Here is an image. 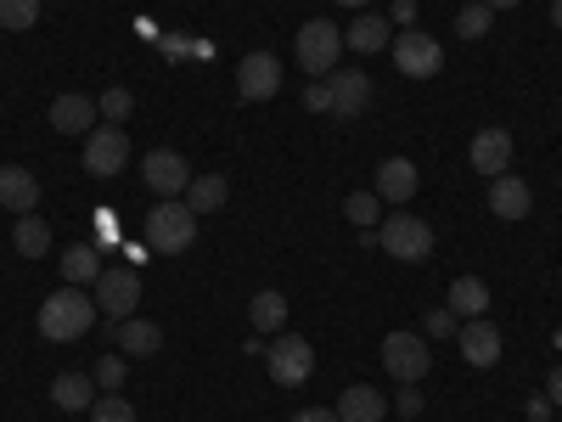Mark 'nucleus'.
<instances>
[{
	"mask_svg": "<svg viewBox=\"0 0 562 422\" xmlns=\"http://www.w3.org/2000/svg\"><path fill=\"white\" fill-rule=\"evenodd\" d=\"M456 349H461V360L467 366H495L501 360V326L495 321H484V315H473L467 326H456Z\"/></svg>",
	"mask_w": 562,
	"mask_h": 422,
	"instance_id": "nucleus-13",
	"label": "nucleus"
},
{
	"mask_svg": "<svg viewBox=\"0 0 562 422\" xmlns=\"http://www.w3.org/2000/svg\"><path fill=\"white\" fill-rule=\"evenodd\" d=\"M198 243V214L186 198H158L147 214V248L153 254H186Z\"/></svg>",
	"mask_w": 562,
	"mask_h": 422,
	"instance_id": "nucleus-2",
	"label": "nucleus"
},
{
	"mask_svg": "<svg viewBox=\"0 0 562 422\" xmlns=\"http://www.w3.org/2000/svg\"><path fill=\"white\" fill-rule=\"evenodd\" d=\"M389 45H394V68L405 79H434L445 68V45L434 34H422V29H400Z\"/></svg>",
	"mask_w": 562,
	"mask_h": 422,
	"instance_id": "nucleus-7",
	"label": "nucleus"
},
{
	"mask_svg": "<svg viewBox=\"0 0 562 422\" xmlns=\"http://www.w3.org/2000/svg\"><path fill=\"white\" fill-rule=\"evenodd\" d=\"M248 321H254V333H281V321H288V299H281L276 288L254 293L248 299Z\"/></svg>",
	"mask_w": 562,
	"mask_h": 422,
	"instance_id": "nucleus-26",
	"label": "nucleus"
},
{
	"mask_svg": "<svg viewBox=\"0 0 562 422\" xmlns=\"http://www.w3.org/2000/svg\"><path fill=\"white\" fill-rule=\"evenodd\" d=\"M140 180H147L153 198H186L192 164H186L180 153H169V147H158V153H147V164H140Z\"/></svg>",
	"mask_w": 562,
	"mask_h": 422,
	"instance_id": "nucleus-10",
	"label": "nucleus"
},
{
	"mask_svg": "<svg viewBox=\"0 0 562 422\" xmlns=\"http://www.w3.org/2000/svg\"><path fill=\"white\" fill-rule=\"evenodd\" d=\"M557 349H562V333H557Z\"/></svg>",
	"mask_w": 562,
	"mask_h": 422,
	"instance_id": "nucleus-45",
	"label": "nucleus"
},
{
	"mask_svg": "<svg viewBox=\"0 0 562 422\" xmlns=\"http://www.w3.org/2000/svg\"><path fill=\"white\" fill-rule=\"evenodd\" d=\"M394 411H400V417H422V395H416V384H405V389L394 395Z\"/></svg>",
	"mask_w": 562,
	"mask_h": 422,
	"instance_id": "nucleus-36",
	"label": "nucleus"
},
{
	"mask_svg": "<svg viewBox=\"0 0 562 422\" xmlns=\"http://www.w3.org/2000/svg\"><path fill=\"white\" fill-rule=\"evenodd\" d=\"M124 164H130V135L119 124H102V130L85 135V169L97 180H113Z\"/></svg>",
	"mask_w": 562,
	"mask_h": 422,
	"instance_id": "nucleus-9",
	"label": "nucleus"
},
{
	"mask_svg": "<svg viewBox=\"0 0 562 422\" xmlns=\"http://www.w3.org/2000/svg\"><path fill=\"white\" fill-rule=\"evenodd\" d=\"M90 220H97V243H102V248H119V237H124V231H119V214H113V209H97Z\"/></svg>",
	"mask_w": 562,
	"mask_h": 422,
	"instance_id": "nucleus-34",
	"label": "nucleus"
},
{
	"mask_svg": "<svg viewBox=\"0 0 562 422\" xmlns=\"http://www.w3.org/2000/svg\"><path fill=\"white\" fill-rule=\"evenodd\" d=\"M304 108H315V113L333 108V97H326V85H321V79H315V85H304Z\"/></svg>",
	"mask_w": 562,
	"mask_h": 422,
	"instance_id": "nucleus-37",
	"label": "nucleus"
},
{
	"mask_svg": "<svg viewBox=\"0 0 562 422\" xmlns=\"http://www.w3.org/2000/svg\"><path fill=\"white\" fill-rule=\"evenodd\" d=\"M97 108H102V119H113V124H124V119L135 113V97H130V90H124V85H113V90H102V102H97Z\"/></svg>",
	"mask_w": 562,
	"mask_h": 422,
	"instance_id": "nucleus-32",
	"label": "nucleus"
},
{
	"mask_svg": "<svg viewBox=\"0 0 562 422\" xmlns=\"http://www.w3.org/2000/svg\"><path fill=\"white\" fill-rule=\"evenodd\" d=\"M467 158H473V169L479 175H506V164H512V135L501 130V124H490V130H479L473 135V153H467Z\"/></svg>",
	"mask_w": 562,
	"mask_h": 422,
	"instance_id": "nucleus-16",
	"label": "nucleus"
},
{
	"mask_svg": "<svg viewBox=\"0 0 562 422\" xmlns=\"http://www.w3.org/2000/svg\"><path fill=\"white\" fill-rule=\"evenodd\" d=\"M52 400L63 411H90L97 406V378H90V371H63V378L52 384Z\"/></svg>",
	"mask_w": 562,
	"mask_h": 422,
	"instance_id": "nucleus-23",
	"label": "nucleus"
},
{
	"mask_svg": "<svg viewBox=\"0 0 562 422\" xmlns=\"http://www.w3.org/2000/svg\"><path fill=\"white\" fill-rule=\"evenodd\" d=\"M135 304H140V276H135L130 265H113V270L97 276V310H102L108 321H130Z\"/></svg>",
	"mask_w": 562,
	"mask_h": 422,
	"instance_id": "nucleus-8",
	"label": "nucleus"
},
{
	"mask_svg": "<svg viewBox=\"0 0 562 422\" xmlns=\"http://www.w3.org/2000/svg\"><path fill=\"white\" fill-rule=\"evenodd\" d=\"M383 371L394 384H422L434 371V349L428 338H416V333H389L383 338Z\"/></svg>",
	"mask_w": 562,
	"mask_h": 422,
	"instance_id": "nucleus-6",
	"label": "nucleus"
},
{
	"mask_svg": "<svg viewBox=\"0 0 562 422\" xmlns=\"http://www.w3.org/2000/svg\"><path fill=\"white\" fill-rule=\"evenodd\" d=\"M293 57H299L304 74L326 79V74L338 68V57H344V29H338V23H326V18H310V23L293 34Z\"/></svg>",
	"mask_w": 562,
	"mask_h": 422,
	"instance_id": "nucleus-3",
	"label": "nucleus"
},
{
	"mask_svg": "<svg viewBox=\"0 0 562 422\" xmlns=\"http://www.w3.org/2000/svg\"><path fill=\"white\" fill-rule=\"evenodd\" d=\"M12 248H18V259H45V254H52V225H45L40 214H18Z\"/></svg>",
	"mask_w": 562,
	"mask_h": 422,
	"instance_id": "nucleus-22",
	"label": "nucleus"
},
{
	"mask_svg": "<svg viewBox=\"0 0 562 422\" xmlns=\"http://www.w3.org/2000/svg\"><path fill=\"white\" fill-rule=\"evenodd\" d=\"M490 23H495V12L484 7V0H473V7H461V12H456V34H461V40H484Z\"/></svg>",
	"mask_w": 562,
	"mask_h": 422,
	"instance_id": "nucleus-28",
	"label": "nucleus"
},
{
	"mask_svg": "<svg viewBox=\"0 0 562 422\" xmlns=\"http://www.w3.org/2000/svg\"><path fill=\"white\" fill-rule=\"evenodd\" d=\"M428 338H456V310H450V304L428 315Z\"/></svg>",
	"mask_w": 562,
	"mask_h": 422,
	"instance_id": "nucleus-35",
	"label": "nucleus"
},
{
	"mask_svg": "<svg viewBox=\"0 0 562 422\" xmlns=\"http://www.w3.org/2000/svg\"><path fill=\"white\" fill-rule=\"evenodd\" d=\"M344 214H349L360 231H371V225H378V214H383V198H378V192H349Z\"/></svg>",
	"mask_w": 562,
	"mask_h": 422,
	"instance_id": "nucleus-30",
	"label": "nucleus"
},
{
	"mask_svg": "<svg viewBox=\"0 0 562 422\" xmlns=\"http://www.w3.org/2000/svg\"><path fill=\"white\" fill-rule=\"evenodd\" d=\"M90 378H97V389H108V395H113V389L124 384V355H102V360H97V371H90Z\"/></svg>",
	"mask_w": 562,
	"mask_h": 422,
	"instance_id": "nucleus-33",
	"label": "nucleus"
},
{
	"mask_svg": "<svg viewBox=\"0 0 562 422\" xmlns=\"http://www.w3.org/2000/svg\"><path fill=\"white\" fill-rule=\"evenodd\" d=\"M546 400H551V406H562V366L551 371V389H546Z\"/></svg>",
	"mask_w": 562,
	"mask_h": 422,
	"instance_id": "nucleus-41",
	"label": "nucleus"
},
{
	"mask_svg": "<svg viewBox=\"0 0 562 422\" xmlns=\"http://www.w3.org/2000/svg\"><path fill=\"white\" fill-rule=\"evenodd\" d=\"M450 310H456V321H461V315H467V321L484 315V310H490V288H484L479 276H456V281H450Z\"/></svg>",
	"mask_w": 562,
	"mask_h": 422,
	"instance_id": "nucleus-24",
	"label": "nucleus"
},
{
	"mask_svg": "<svg viewBox=\"0 0 562 422\" xmlns=\"http://www.w3.org/2000/svg\"><path fill=\"white\" fill-rule=\"evenodd\" d=\"M338 7H355V12H366V7H371V0H338Z\"/></svg>",
	"mask_w": 562,
	"mask_h": 422,
	"instance_id": "nucleus-44",
	"label": "nucleus"
},
{
	"mask_svg": "<svg viewBox=\"0 0 562 422\" xmlns=\"http://www.w3.org/2000/svg\"><path fill=\"white\" fill-rule=\"evenodd\" d=\"M416 186H422V175H416L411 158H389V164H378V198H383V203H411V198H416Z\"/></svg>",
	"mask_w": 562,
	"mask_h": 422,
	"instance_id": "nucleus-20",
	"label": "nucleus"
},
{
	"mask_svg": "<svg viewBox=\"0 0 562 422\" xmlns=\"http://www.w3.org/2000/svg\"><path fill=\"white\" fill-rule=\"evenodd\" d=\"M378 248L389 259H405V265H422L434 254V225L422 220V214H389L378 225Z\"/></svg>",
	"mask_w": 562,
	"mask_h": 422,
	"instance_id": "nucleus-4",
	"label": "nucleus"
},
{
	"mask_svg": "<svg viewBox=\"0 0 562 422\" xmlns=\"http://www.w3.org/2000/svg\"><path fill=\"white\" fill-rule=\"evenodd\" d=\"M326 97H333V108H326V113L360 119L371 108V79L360 68H333V74H326Z\"/></svg>",
	"mask_w": 562,
	"mask_h": 422,
	"instance_id": "nucleus-12",
	"label": "nucleus"
},
{
	"mask_svg": "<svg viewBox=\"0 0 562 422\" xmlns=\"http://www.w3.org/2000/svg\"><path fill=\"white\" fill-rule=\"evenodd\" d=\"M389 40H394V23H389L383 12H360V18L344 29V52H360V57H371V52H383Z\"/></svg>",
	"mask_w": 562,
	"mask_h": 422,
	"instance_id": "nucleus-18",
	"label": "nucleus"
},
{
	"mask_svg": "<svg viewBox=\"0 0 562 422\" xmlns=\"http://www.w3.org/2000/svg\"><path fill=\"white\" fill-rule=\"evenodd\" d=\"M90 422H135V406L124 395H102L97 406H90Z\"/></svg>",
	"mask_w": 562,
	"mask_h": 422,
	"instance_id": "nucleus-31",
	"label": "nucleus"
},
{
	"mask_svg": "<svg viewBox=\"0 0 562 422\" xmlns=\"http://www.w3.org/2000/svg\"><path fill=\"white\" fill-rule=\"evenodd\" d=\"M63 276L74 281V288H97V276H102V248H90V243H74L68 254H63Z\"/></svg>",
	"mask_w": 562,
	"mask_h": 422,
	"instance_id": "nucleus-25",
	"label": "nucleus"
},
{
	"mask_svg": "<svg viewBox=\"0 0 562 422\" xmlns=\"http://www.w3.org/2000/svg\"><path fill=\"white\" fill-rule=\"evenodd\" d=\"M34 23H40V0H0V29L23 34V29H34Z\"/></svg>",
	"mask_w": 562,
	"mask_h": 422,
	"instance_id": "nucleus-29",
	"label": "nucleus"
},
{
	"mask_svg": "<svg viewBox=\"0 0 562 422\" xmlns=\"http://www.w3.org/2000/svg\"><path fill=\"white\" fill-rule=\"evenodd\" d=\"M34 203H40L34 169H23V164H7V169H0V209H7V214H34Z\"/></svg>",
	"mask_w": 562,
	"mask_h": 422,
	"instance_id": "nucleus-15",
	"label": "nucleus"
},
{
	"mask_svg": "<svg viewBox=\"0 0 562 422\" xmlns=\"http://www.w3.org/2000/svg\"><path fill=\"white\" fill-rule=\"evenodd\" d=\"M490 12H512V7H524V0H484Z\"/></svg>",
	"mask_w": 562,
	"mask_h": 422,
	"instance_id": "nucleus-42",
	"label": "nucleus"
},
{
	"mask_svg": "<svg viewBox=\"0 0 562 422\" xmlns=\"http://www.w3.org/2000/svg\"><path fill=\"white\" fill-rule=\"evenodd\" d=\"M551 23H557V34H562V0H551Z\"/></svg>",
	"mask_w": 562,
	"mask_h": 422,
	"instance_id": "nucleus-43",
	"label": "nucleus"
},
{
	"mask_svg": "<svg viewBox=\"0 0 562 422\" xmlns=\"http://www.w3.org/2000/svg\"><path fill=\"white\" fill-rule=\"evenodd\" d=\"M529 209H535L529 180H518V175H495V180H490V214H501V220H524Z\"/></svg>",
	"mask_w": 562,
	"mask_h": 422,
	"instance_id": "nucleus-17",
	"label": "nucleus"
},
{
	"mask_svg": "<svg viewBox=\"0 0 562 422\" xmlns=\"http://www.w3.org/2000/svg\"><path fill=\"white\" fill-rule=\"evenodd\" d=\"M338 422H383L389 417V395H378L371 384H355V389H344L338 395Z\"/></svg>",
	"mask_w": 562,
	"mask_h": 422,
	"instance_id": "nucleus-19",
	"label": "nucleus"
},
{
	"mask_svg": "<svg viewBox=\"0 0 562 422\" xmlns=\"http://www.w3.org/2000/svg\"><path fill=\"white\" fill-rule=\"evenodd\" d=\"M113 344H119L130 360H153V355L164 349V326H158V321H140V315L113 321Z\"/></svg>",
	"mask_w": 562,
	"mask_h": 422,
	"instance_id": "nucleus-14",
	"label": "nucleus"
},
{
	"mask_svg": "<svg viewBox=\"0 0 562 422\" xmlns=\"http://www.w3.org/2000/svg\"><path fill=\"white\" fill-rule=\"evenodd\" d=\"M389 23H405V29H416V0H394V12H389Z\"/></svg>",
	"mask_w": 562,
	"mask_h": 422,
	"instance_id": "nucleus-38",
	"label": "nucleus"
},
{
	"mask_svg": "<svg viewBox=\"0 0 562 422\" xmlns=\"http://www.w3.org/2000/svg\"><path fill=\"white\" fill-rule=\"evenodd\" d=\"M90 326H97V299H90L85 288H74V281H63L57 293H45L40 304V338H52V344H74L85 338Z\"/></svg>",
	"mask_w": 562,
	"mask_h": 422,
	"instance_id": "nucleus-1",
	"label": "nucleus"
},
{
	"mask_svg": "<svg viewBox=\"0 0 562 422\" xmlns=\"http://www.w3.org/2000/svg\"><path fill=\"white\" fill-rule=\"evenodd\" d=\"M265 366H270V378L281 389H299V384H310V371H315V349L299 333H276V344H265Z\"/></svg>",
	"mask_w": 562,
	"mask_h": 422,
	"instance_id": "nucleus-5",
	"label": "nucleus"
},
{
	"mask_svg": "<svg viewBox=\"0 0 562 422\" xmlns=\"http://www.w3.org/2000/svg\"><path fill=\"white\" fill-rule=\"evenodd\" d=\"M237 97H243V102H270V97H281V63H276L270 52H248V57L237 63Z\"/></svg>",
	"mask_w": 562,
	"mask_h": 422,
	"instance_id": "nucleus-11",
	"label": "nucleus"
},
{
	"mask_svg": "<svg viewBox=\"0 0 562 422\" xmlns=\"http://www.w3.org/2000/svg\"><path fill=\"white\" fill-rule=\"evenodd\" d=\"M97 119H102V108L90 102V97H57V102H52L57 135H90V130H97Z\"/></svg>",
	"mask_w": 562,
	"mask_h": 422,
	"instance_id": "nucleus-21",
	"label": "nucleus"
},
{
	"mask_svg": "<svg viewBox=\"0 0 562 422\" xmlns=\"http://www.w3.org/2000/svg\"><path fill=\"white\" fill-rule=\"evenodd\" d=\"M225 198H231L225 175H192V186H186V203H192V214H214Z\"/></svg>",
	"mask_w": 562,
	"mask_h": 422,
	"instance_id": "nucleus-27",
	"label": "nucleus"
},
{
	"mask_svg": "<svg viewBox=\"0 0 562 422\" xmlns=\"http://www.w3.org/2000/svg\"><path fill=\"white\" fill-rule=\"evenodd\" d=\"M147 254H153L147 243H130V248H124V259H130V265H147Z\"/></svg>",
	"mask_w": 562,
	"mask_h": 422,
	"instance_id": "nucleus-40",
	"label": "nucleus"
},
{
	"mask_svg": "<svg viewBox=\"0 0 562 422\" xmlns=\"http://www.w3.org/2000/svg\"><path fill=\"white\" fill-rule=\"evenodd\" d=\"M293 422H338V411H326V406H304Z\"/></svg>",
	"mask_w": 562,
	"mask_h": 422,
	"instance_id": "nucleus-39",
	"label": "nucleus"
}]
</instances>
